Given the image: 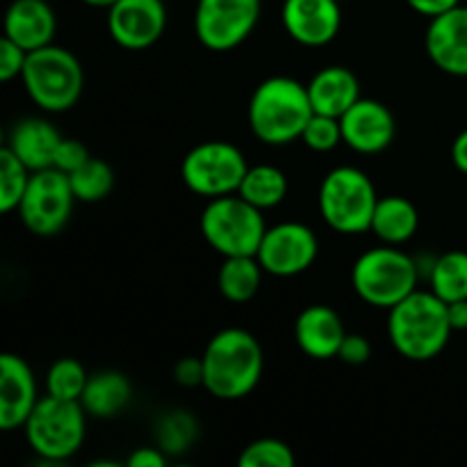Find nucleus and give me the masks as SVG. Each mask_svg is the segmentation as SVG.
Instances as JSON below:
<instances>
[{
  "mask_svg": "<svg viewBox=\"0 0 467 467\" xmlns=\"http://www.w3.org/2000/svg\"><path fill=\"white\" fill-rule=\"evenodd\" d=\"M203 388L222 401L251 395L263 379L265 354L258 337L244 328L214 333L203 351Z\"/></svg>",
  "mask_w": 467,
  "mask_h": 467,
  "instance_id": "f257e3e1",
  "label": "nucleus"
},
{
  "mask_svg": "<svg viewBox=\"0 0 467 467\" xmlns=\"http://www.w3.org/2000/svg\"><path fill=\"white\" fill-rule=\"evenodd\" d=\"M313 114L308 87L287 76L260 82L246 109L251 132L269 146H285L301 140Z\"/></svg>",
  "mask_w": 467,
  "mask_h": 467,
  "instance_id": "f03ea898",
  "label": "nucleus"
},
{
  "mask_svg": "<svg viewBox=\"0 0 467 467\" xmlns=\"http://www.w3.org/2000/svg\"><path fill=\"white\" fill-rule=\"evenodd\" d=\"M451 328L447 304L431 290H415L388 310V337L404 358L424 363L436 358L450 342Z\"/></svg>",
  "mask_w": 467,
  "mask_h": 467,
  "instance_id": "7ed1b4c3",
  "label": "nucleus"
},
{
  "mask_svg": "<svg viewBox=\"0 0 467 467\" xmlns=\"http://www.w3.org/2000/svg\"><path fill=\"white\" fill-rule=\"evenodd\" d=\"M21 80L36 108L59 114L80 100L85 73L80 59L71 50L50 44L27 53Z\"/></svg>",
  "mask_w": 467,
  "mask_h": 467,
  "instance_id": "20e7f679",
  "label": "nucleus"
},
{
  "mask_svg": "<svg viewBox=\"0 0 467 467\" xmlns=\"http://www.w3.org/2000/svg\"><path fill=\"white\" fill-rule=\"evenodd\" d=\"M420 265L400 246L381 244L360 255L351 269L354 292L374 308L390 310L418 290Z\"/></svg>",
  "mask_w": 467,
  "mask_h": 467,
  "instance_id": "39448f33",
  "label": "nucleus"
},
{
  "mask_svg": "<svg viewBox=\"0 0 467 467\" xmlns=\"http://www.w3.org/2000/svg\"><path fill=\"white\" fill-rule=\"evenodd\" d=\"M377 203V187L363 169L336 167L319 185V214L324 223L340 235H360L369 231Z\"/></svg>",
  "mask_w": 467,
  "mask_h": 467,
  "instance_id": "423d86ee",
  "label": "nucleus"
},
{
  "mask_svg": "<svg viewBox=\"0 0 467 467\" xmlns=\"http://www.w3.org/2000/svg\"><path fill=\"white\" fill-rule=\"evenodd\" d=\"M267 223L263 210L251 205L240 194L210 199L201 213V233L205 242L223 258L255 255L263 242Z\"/></svg>",
  "mask_w": 467,
  "mask_h": 467,
  "instance_id": "0eeeda50",
  "label": "nucleus"
},
{
  "mask_svg": "<svg viewBox=\"0 0 467 467\" xmlns=\"http://www.w3.org/2000/svg\"><path fill=\"white\" fill-rule=\"evenodd\" d=\"M26 441L36 456L46 461H67L85 442L87 410L80 401L41 397L23 424Z\"/></svg>",
  "mask_w": 467,
  "mask_h": 467,
  "instance_id": "6e6552de",
  "label": "nucleus"
},
{
  "mask_svg": "<svg viewBox=\"0 0 467 467\" xmlns=\"http://www.w3.org/2000/svg\"><path fill=\"white\" fill-rule=\"evenodd\" d=\"M244 153L228 141H203L182 158L181 176L187 190L203 199L237 194L246 176Z\"/></svg>",
  "mask_w": 467,
  "mask_h": 467,
  "instance_id": "1a4fd4ad",
  "label": "nucleus"
},
{
  "mask_svg": "<svg viewBox=\"0 0 467 467\" xmlns=\"http://www.w3.org/2000/svg\"><path fill=\"white\" fill-rule=\"evenodd\" d=\"M76 201L67 173L55 167L41 169L32 171L30 185L18 203V214L32 235L53 237L68 223Z\"/></svg>",
  "mask_w": 467,
  "mask_h": 467,
  "instance_id": "9d476101",
  "label": "nucleus"
},
{
  "mask_svg": "<svg viewBox=\"0 0 467 467\" xmlns=\"http://www.w3.org/2000/svg\"><path fill=\"white\" fill-rule=\"evenodd\" d=\"M260 0H199L194 32L214 53H226L244 44L260 21Z\"/></svg>",
  "mask_w": 467,
  "mask_h": 467,
  "instance_id": "9b49d317",
  "label": "nucleus"
},
{
  "mask_svg": "<svg viewBox=\"0 0 467 467\" xmlns=\"http://www.w3.org/2000/svg\"><path fill=\"white\" fill-rule=\"evenodd\" d=\"M317 254L319 242L310 226L301 222H283L267 226L255 258L263 265L265 274L290 278L308 272Z\"/></svg>",
  "mask_w": 467,
  "mask_h": 467,
  "instance_id": "f8f14e48",
  "label": "nucleus"
},
{
  "mask_svg": "<svg viewBox=\"0 0 467 467\" xmlns=\"http://www.w3.org/2000/svg\"><path fill=\"white\" fill-rule=\"evenodd\" d=\"M108 30L121 48L146 50L167 30V7L162 0H117L108 7Z\"/></svg>",
  "mask_w": 467,
  "mask_h": 467,
  "instance_id": "ddd939ff",
  "label": "nucleus"
},
{
  "mask_svg": "<svg viewBox=\"0 0 467 467\" xmlns=\"http://www.w3.org/2000/svg\"><path fill=\"white\" fill-rule=\"evenodd\" d=\"M340 126L345 144L363 155L386 150L397 132V123L390 109L381 100L363 99V96L342 114Z\"/></svg>",
  "mask_w": 467,
  "mask_h": 467,
  "instance_id": "4468645a",
  "label": "nucleus"
},
{
  "mask_svg": "<svg viewBox=\"0 0 467 467\" xmlns=\"http://www.w3.org/2000/svg\"><path fill=\"white\" fill-rule=\"evenodd\" d=\"M281 21L296 44L319 48L331 44L340 32V0H285Z\"/></svg>",
  "mask_w": 467,
  "mask_h": 467,
  "instance_id": "2eb2a0df",
  "label": "nucleus"
},
{
  "mask_svg": "<svg viewBox=\"0 0 467 467\" xmlns=\"http://www.w3.org/2000/svg\"><path fill=\"white\" fill-rule=\"evenodd\" d=\"M39 400L30 365L16 354L0 356V427L5 431L23 427Z\"/></svg>",
  "mask_w": 467,
  "mask_h": 467,
  "instance_id": "dca6fc26",
  "label": "nucleus"
},
{
  "mask_svg": "<svg viewBox=\"0 0 467 467\" xmlns=\"http://www.w3.org/2000/svg\"><path fill=\"white\" fill-rule=\"evenodd\" d=\"M429 59L450 76L467 78V7L456 5L450 12L433 16L427 30Z\"/></svg>",
  "mask_w": 467,
  "mask_h": 467,
  "instance_id": "f3484780",
  "label": "nucleus"
},
{
  "mask_svg": "<svg viewBox=\"0 0 467 467\" xmlns=\"http://www.w3.org/2000/svg\"><path fill=\"white\" fill-rule=\"evenodd\" d=\"M347 336V328L342 317L331 306L315 304L299 313L295 324V337L299 349L308 358L328 360L337 358L342 340Z\"/></svg>",
  "mask_w": 467,
  "mask_h": 467,
  "instance_id": "a211bd4d",
  "label": "nucleus"
},
{
  "mask_svg": "<svg viewBox=\"0 0 467 467\" xmlns=\"http://www.w3.org/2000/svg\"><path fill=\"white\" fill-rule=\"evenodd\" d=\"M57 16L46 0H14L5 12V36L27 53L55 44Z\"/></svg>",
  "mask_w": 467,
  "mask_h": 467,
  "instance_id": "6ab92c4d",
  "label": "nucleus"
},
{
  "mask_svg": "<svg viewBox=\"0 0 467 467\" xmlns=\"http://www.w3.org/2000/svg\"><path fill=\"white\" fill-rule=\"evenodd\" d=\"M59 141H62V135L53 123L39 117H27L14 123L5 146L14 150L30 171H41V169L53 167Z\"/></svg>",
  "mask_w": 467,
  "mask_h": 467,
  "instance_id": "aec40b11",
  "label": "nucleus"
},
{
  "mask_svg": "<svg viewBox=\"0 0 467 467\" xmlns=\"http://www.w3.org/2000/svg\"><path fill=\"white\" fill-rule=\"evenodd\" d=\"M308 96L313 109L317 114H328V117L340 119L356 100L360 99V85L354 71L347 67H324L322 71L310 78Z\"/></svg>",
  "mask_w": 467,
  "mask_h": 467,
  "instance_id": "412c9836",
  "label": "nucleus"
},
{
  "mask_svg": "<svg viewBox=\"0 0 467 467\" xmlns=\"http://www.w3.org/2000/svg\"><path fill=\"white\" fill-rule=\"evenodd\" d=\"M130 379L123 372H117V369H103V372H96L89 377L85 392L80 397V404L91 418L109 420L121 413L130 404Z\"/></svg>",
  "mask_w": 467,
  "mask_h": 467,
  "instance_id": "4be33fe9",
  "label": "nucleus"
},
{
  "mask_svg": "<svg viewBox=\"0 0 467 467\" xmlns=\"http://www.w3.org/2000/svg\"><path fill=\"white\" fill-rule=\"evenodd\" d=\"M420 213L404 196H383L374 210L369 231L390 246H401L418 233Z\"/></svg>",
  "mask_w": 467,
  "mask_h": 467,
  "instance_id": "5701e85b",
  "label": "nucleus"
},
{
  "mask_svg": "<svg viewBox=\"0 0 467 467\" xmlns=\"http://www.w3.org/2000/svg\"><path fill=\"white\" fill-rule=\"evenodd\" d=\"M263 265L255 255H231L223 258L217 274L219 292L231 304H246L254 299L263 283Z\"/></svg>",
  "mask_w": 467,
  "mask_h": 467,
  "instance_id": "b1692460",
  "label": "nucleus"
},
{
  "mask_svg": "<svg viewBox=\"0 0 467 467\" xmlns=\"http://www.w3.org/2000/svg\"><path fill=\"white\" fill-rule=\"evenodd\" d=\"M287 176L274 164H255L246 169L237 194L260 210L276 208L287 196Z\"/></svg>",
  "mask_w": 467,
  "mask_h": 467,
  "instance_id": "393cba45",
  "label": "nucleus"
},
{
  "mask_svg": "<svg viewBox=\"0 0 467 467\" xmlns=\"http://www.w3.org/2000/svg\"><path fill=\"white\" fill-rule=\"evenodd\" d=\"M429 290L436 292L445 304L467 299V254L447 251L438 255L427 272Z\"/></svg>",
  "mask_w": 467,
  "mask_h": 467,
  "instance_id": "a878e982",
  "label": "nucleus"
},
{
  "mask_svg": "<svg viewBox=\"0 0 467 467\" xmlns=\"http://www.w3.org/2000/svg\"><path fill=\"white\" fill-rule=\"evenodd\" d=\"M68 182L78 201L96 203L114 190V171L105 160L89 158L78 171L68 173Z\"/></svg>",
  "mask_w": 467,
  "mask_h": 467,
  "instance_id": "bb28decb",
  "label": "nucleus"
},
{
  "mask_svg": "<svg viewBox=\"0 0 467 467\" xmlns=\"http://www.w3.org/2000/svg\"><path fill=\"white\" fill-rule=\"evenodd\" d=\"M30 169L18 160L14 150L3 146L0 149V213L9 214L18 210V203L30 185Z\"/></svg>",
  "mask_w": 467,
  "mask_h": 467,
  "instance_id": "cd10ccee",
  "label": "nucleus"
},
{
  "mask_svg": "<svg viewBox=\"0 0 467 467\" xmlns=\"http://www.w3.org/2000/svg\"><path fill=\"white\" fill-rule=\"evenodd\" d=\"M196 433H199V424H196L194 415L187 413V410H171L158 420L155 442L167 456L182 454V451L190 450Z\"/></svg>",
  "mask_w": 467,
  "mask_h": 467,
  "instance_id": "c85d7f7f",
  "label": "nucleus"
},
{
  "mask_svg": "<svg viewBox=\"0 0 467 467\" xmlns=\"http://www.w3.org/2000/svg\"><path fill=\"white\" fill-rule=\"evenodd\" d=\"M87 381H89V374L82 368L80 360L59 358L50 365L48 374H46V395L57 397V400L80 401Z\"/></svg>",
  "mask_w": 467,
  "mask_h": 467,
  "instance_id": "c756f323",
  "label": "nucleus"
},
{
  "mask_svg": "<svg viewBox=\"0 0 467 467\" xmlns=\"http://www.w3.org/2000/svg\"><path fill=\"white\" fill-rule=\"evenodd\" d=\"M237 463L242 467H295L296 459L292 447L278 438H260L244 447Z\"/></svg>",
  "mask_w": 467,
  "mask_h": 467,
  "instance_id": "7c9ffc66",
  "label": "nucleus"
},
{
  "mask_svg": "<svg viewBox=\"0 0 467 467\" xmlns=\"http://www.w3.org/2000/svg\"><path fill=\"white\" fill-rule=\"evenodd\" d=\"M301 141H304L310 150H317V153H328V150H333L337 144H342V141H345L342 140L340 119L315 112L313 119L308 121V126L304 128Z\"/></svg>",
  "mask_w": 467,
  "mask_h": 467,
  "instance_id": "2f4dec72",
  "label": "nucleus"
},
{
  "mask_svg": "<svg viewBox=\"0 0 467 467\" xmlns=\"http://www.w3.org/2000/svg\"><path fill=\"white\" fill-rule=\"evenodd\" d=\"M91 158V153L87 150V146L78 140H68V137H62L57 150H55L53 167L62 173H73Z\"/></svg>",
  "mask_w": 467,
  "mask_h": 467,
  "instance_id": "473e14b6",
  "label": "nucleus"
},
{
  "mask_svg": "<svg viewBox=\"0 0 467 467\" xmlns=\"http://www.w3.org/2000/svg\"><path fill=\"white\" fill-rule=\"evenodd\" d=\"M27 62V50L14 44L12 39L3 36L0 39V80L9 82L14 78H21Z\"/></svg>",
  "mask_w": 467,
  "mask_h": 467,
  "instance_id": "72a5a7b5",
  "label": "nucleus"
},
{
  "mask_svg": "<svg viewBox=\"0 0 467 467\" xmlns=\"http://www.w3.org/2000/svg\"><path fill=\"white\" fill-rule=\"evenodd\" d=\"M337 358L347 365H365L372 358V345L360 333H347L340 351H337Z\"/></svg>",
  "mask_w": 467,
  "mask_h": 467,
  "instance_id": "f704fd0d",
  "label": "nucleus"
},
{
  "mask_svg": "<svg viewBox=\"0 0 467 467\" xmlns=\"http://www.w3.org/2000/svg\"><path fill=\"white\" fill-rule=\"evenodd\" d=\"M173 379L182 388L203 386V358H199V356L181 358L176 363V368H173Z\"/></svg>",
  "mask_w": 467,
  "mask_h": 467,
  "instance_id": "c9c22d12",
  "label": "nucleus"
},
{
  "mask_svg": "<svg viewBox=\"0 0 467 467\" xmlns=\"http://www.w3.org/2000/svg\"><path fill=\"white\" fill-rule=\"evenodd\" d=\"M167 461V454L160 447H140L128 456L126 463L130 467H164Z\"/></svg>",
  "mask_w": 467,
  "mask_h": 467,
  "instance_id": "e433bc0d",
  "label": "nucleus"
},
{
  "mask_svg": "<svg viewBox=\"0 0 467 467\" xmlns=\"http://www.w3.org/2000/svg\"><path fill=\"white\" fill-rule=\"evenodd\" d=\"M410 9H415L422 16H441V14L450 12L456 5H461V0H406Z\"/></svg>",
  "mask_w": 467,
  "mask_h": 467,
  "instance_id": "4c0bfd02",
  "label": "nucleus"
},
{
  "mask_svg": "<svg viewBox=\"0 0 467 467\" xmlns=\"http://www.w3.org/2000/svg\"><path fill=\"white\" fill-rule=\"evenodd\" d=\"M451 162L461 173L467 176V128L463 132H459V137L451 144Z\"/></svg>",
  "mask_w": 467,
  "mask_h": 467,
  "instance_id": "58836bf2",
  "label": "nucleus"
},
{
  "mask_svg": "<svg viewBox=\"0 0 467 467\" xmlns=\"http://www.w3.org/2000/svg\"><path fill=\"white\" fill-rule=\"evenodd\" d=\"M447 313H450V322L454 331H467V299L447 304Z\"/></svg>",
  "mask_w": 467,
  "mask_h": 467,
  "instance_id": "ea45409f",
  "label": "nucleus"
},
{
  "mask_svg": "<svg viewBox=\"0 0 467 467\" xmlns=\"http://www.w3.org/2000/svg\"><path fill=\"white\" fill-rule=\"evenodd\" d=\"M85 5H91V7H112L117 0H82Z\"/></svg>",
  "mask_w": 467,
  "mask_h": 467,
  "instance_id": "a19ab883",
  "label": "nucleus"
},
{
  "mask_svg": "<svg viewBox=\"0 0 467 467\" xmlns=\"http://www.w3.org/2000/svg\"><path fill=\"white\" fill-rule=\"evenodd\" d=\"M340 3H342V0H340Z\"/></svg>",
  "mask_w": 467,
  "mask_h": 467,
  "instance_id": "79ce46f5",
  "label": "nucleus"
}]
</instances>
